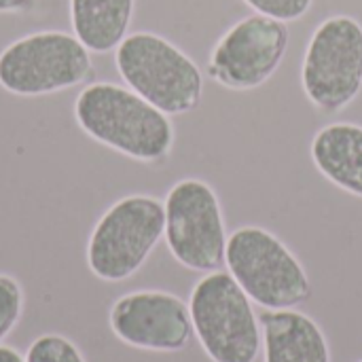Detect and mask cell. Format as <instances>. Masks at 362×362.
<instances>
[{
    "label": "cell",
    "mask_w": 362,
    "mask_h": 362,
    "mask_svg": "<svg viewBox=\"0 0 362 362\" xmlns=\"http://www.w3.org/2000/svg\"><path fill=\"white\" fill-rule=\"evenodd\" d=\"M193 331L214 362H255L261 352V322L248 295L231 274L204 276L189 301Z\"/></svg>",
    "instance_id": "obj_4"
},
{
    "label": "cell",
    "mask_w": 362,
    "mask_h": 362,
    "mask_svg": "<svg viewBox=\"0 0 362 362\" xmlns=\"http://www.w3.org/2000/svg\"><path fill=\"white\" fill-rule=\"evenodd\" d=\"M117 70L132 91L165 115L195 110L204 95L199 66L168 38L136 32L117 47Z\"/></svg>",
    "instance_id": "obj_2"
},
{
    "label": "cell",
    "mask_w": 362,
    "mask_h": 362,
    "mask_svg": "<svg viewBox=\"0 0 362 362\" xmlns=\"http://www.w3.org/2000/svg\"><path fill=\"white\" fill-rule=\"evenodd\" d=\"M259 322L265 362H331L329 341L310 316L295 310H267Z\"/></svg>",
    "instance_id": "obj_11"
},
{
    "label": "cell",
    "mask_w": 362,
    "mask_h": 362,
    "mask_svg": "<svg viewBox=\"0 0 362 362\" xmlns=\"http://www.w3.org/2000/svg\"><path fill=\"white\" fill-rule=\"evenodd\" d=\"M110 329L132 348L180 352L191 341L193 322L189 305L180 297L163 291H138L115 301Z\"/></svg>",
    "instance_id": "obj_10"
},
{
    "label": "cell",
    "mask_w": 362,
    "mask_h": 362,
    "mask_svg": "<svg viewBox=\"0 0 362 362\" xmlns=\"http://www.w3.org/2000/svg\"><path fill=\"white\" fill-rule=\"evenodd\" d=\"M74 115L87 136L138 161H161L174 146L168 115L115 83L85 87L76 98Z\"/></svg>",
    "instance_id": "obj_1"
},
{
    "label": "cell",
    "mask_w": 362,
    "mask_h": 362,
    "mask_svg": "<svg viewBox=\"0 0 362 362\" xmlns=\"http://www.w3.org/2000/svg\"><path fill=\"white\" fill-rule=\"evenodd\" d=\"M34 0H0V13H21L28 11Z\"/></svg>",
    "instance_id": "obj_17"
},
{
    "label": "cell",
    "mask_w": 362,
    "mask_h": 362,
    "mask_svg": "<svg viewBox=\"0 0 362 362\" xmlns=\"http://www.w3.org/2000/svg\"><path fill=\"white\" fill-rule=\"evenodd\" d=\"M288 38L284 21L261 13L248 15L218 38L208 62V72L227 89H257L280 68Z\"/></svg>",
    "instance_id": "obj_9"
},
{
    "label": "cell",
    "mask_w": 362,
    "mask_h": 362,
    "mask_svg": "<svg viewBox=\"0 0 362 362\" xmlns=\"http://www.w3.org/2000/svg\"><path fill=\"white\" fill-rule=\"evenodd\" d=\"M244 2L257 13L280 19L284 23L301 19L314 4V0H244Z\"/></svg>",
    "instance_id": "obj_16"
},
{
    "label": "cell",
    "mask_w": 362,
    "mask_h": 362,
    "mask_svg": "<svg viewBox=\"0 0 362 362\" xmlns=\"http://www.w3.org/2000/svg\"><path fill=\"white\" fill-rule=\"evenodd\" d=\"M89 49L72 34L47 30L0 53V85L15 95H42L81 85L91 74Z\"/></svg>",
    "instance_id": "obj_7"
},
{
    "label": "cell",
    "mask_w": 362,
    "mask_h": 362,
    "mask_svg": "<svg viewBox=\"0 0 362 362\" xmlns=\"http://www.w3.org/2000/svg\"><path fill=\"white\" fill-rule=\"evenodd\" d=\"M25 362H85V358L70 339L62 335H42L30 346Z\"/></svg>",
    "instance_id": "obj_14"
},
{
    "label": "cell",
    "mask_w": 362,
    "mask_h": 362,
    "mask_svg": "<svg viewBox=\"0 0 362 362\" xmlns=\"http://www.w3.org/2000/svg\"><path fill=\"white\" fill-rule=\"evenodd\" d=\"M165 235V204L151 195H129L112 204L98 221L87 265L106 282L132 278Z\"/></svg>",
    "instance_id": "obj_5"
},
{
    "label": "cell",
    "mask_w": 362,
    "mask_h": 362,
    "mask_svg": "<svg viewBox=\"0 0 362 362\" xmlns=\"http://www.w3.org/2000/svg\"><path fill=\"white\" fill-rule=\"evenodd\" d=\"M225 263L248 299L265 310H293L312 295L299 259L267 229L233 231L227 240Z\"/></svg>",
    "instance_id": "obj_3"
},
{
    "label": "cell",
    "mask_w": 362,
    "mask_h": 362,
    "mask_svg": "<svg viewBox=\"0 0 362 362\" xmlns=\"http://www.w3.org/2000/svg\"><path fill=\"white\" fill-rule=\"evenodd\" d=\"M136 0H70L74 36L93 53L117 49L127 36Z\"/></svg>",
    "instance_id": "obj_13"
},
{
    "label": "cell",
    "mask_w": 362,
    "mask_h": 362,
    "mask_svg": "<svg viewBox=\"0 0 362 362\" xmlns=\"http://www.w3.org/2000/svg\"><path fill=\"white\" fill-rule=\"evenodd\" d=\"M303 91L325 112L350 106L362 89V25L350 15L325 19L312 34L303 68Z\"/></svg>",
    "instance_id": "obj_6"
},
{
    "label": "cell",
    "mask_w": 362,
    "mask_h": 362,
    "mask_svg": "<svg viewBox=\"0 0 362 362\" xmlns=\"http://www.w3.org/2000/svg\"><path fill=\"white\" fill-rule=\"evenodd\" d=\"M0 362H25V358L17 350L0 346Z\"/></svg>",
    "instance_id": "obj_18"
},
{
    "label": "cell",
    "mask_w": 362,
    "mask_h": 362,
    "mask_svg": "<svg viewBox=\"0 0 362 362\" xmlns=\"http://www.w3.org/2000/svg\"><path fill=\"white\" fill-rule=\"evenodd\" d=\"M23 310L21 286L11 278L0 274V341L15 329Z\"/></svg>",
    "instance_id": "obj_15"
},
{
    "label": "cell",
    "mask_w": 362,
    "mask_h": 362,
    "mask_svg": "<svg viewBox=\"0 0 362 362\" xmlns=\"http://www.w3.org/2000/svg\"><path fill=\"white\" fill-rule=\"evenodd\" d=\"M312 161L335 187L362 197V125L331 123L318 129Z\"/></svg>",
    "instance_id": "obj_12"
},
{
    "label": "cell",
    "mask_w": 362,
    "mask_h": 362,
    "mask_svg": "<svg viewBox=\"0 0 362 362\" xmlns=\"http://www.w3.org/2000/svg\"><path fill=\"white\" fill-rule=\"evenodd\" d=\"M165 242L172 257L193 272H221L227 231L214 189L197 178L176 182L165 197Z\"/></svg>",
    "instance_id": "obj_8"
}]
</instances>
